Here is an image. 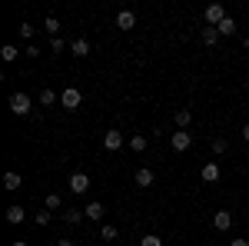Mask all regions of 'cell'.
I'll list each match as a JSON object with an SVG mask.
<instances>
[{
  "label": "cell",
  "instance_id": "8992f818",
  "mask_svg": "<svg viewBox=\"0 0 249 246\" xmlns=\"http://www.w3.org/2000/svg\"><path fill=\"white\" fill-rule=\"evenodd\" d=\"M213 227L223 229V233L232 229V213H230V209H216V213H213Z\"/></svg>",
  "mask_w": 249,
  "mask_h": 246
},
{
  "label": "cell",
  "instance_id": "ac0fdd59",
  "mask_svg": "<svg viewBox=\"0 0 249 246\" xmlns=\"http://www.w3.org/2000/svg\"><path fill=\"white\" fill-rule=\"evenodd\" d=\"M216 30H219V37H232V34H236V20L226 17L223 23H219V27H216Z\"/></svg>",
  "mask_w": 249,
  "mask_h": 246
},
{
  "label": "cell",
  "instance_id": "5bb4252c",
  "mask_svg": "<svg viewBox=\"0 0 249 246\" xmlns=\"http://www.w3.org/2000/svg\"><path fill=\"white\" fill-rule=\"evenodd\" d=\"M153 170L150 167H143V170H136V187H153Z\"/></svg>",
  "mask_w": 249,
  "mask_h": 246
},
{
  "label": "cell",
  "instance_id": "ffe728a7",
  "mask_svg": "<svg viewBox=\"0 0 249 246\" xmlns=\"http://www.w3.org/2000/svg\"><path fill=\"white\" fill-rule=\"evenodd\" d=\"M63 220L70 223V227H77V223H83L87 216H83V209H70V213H63Z\"/></svg>",
  "mask_w": 249,
  "mask_h": 246
},
{
  "label": "cell",
  "instance_id": "484cf974",
  "mask_svg": "<svg viewBox=\"0 0 249 246\" xmlns=\"http://www.w3.org/2000/svg\"><path fill=\"white\" fill-rule=\"evenodd\" d=\"M100 240H116V227H110V223H107V227L100 229Z\"/></svg>",
  "mask_w": 249,
  "mask_h": 246
},
{
  "label": "cell",
  "instance_id": "e0dca14e",
  "mask_svg": "<svg viewBox=\"0 0 249 246\" xmlns=\"http://www.w3.org/2000/svg\"><path fill=\"white\" fill-rule=\"evenodd\" d=\"M203 43H206V47H216V43H219V30H216V27H203Z\"/></svg>",
  "mask_w": 249,
  "mask_h": 246
},
{
  "label": "cell",
  "instance_id": "9c48e42d",
  "mask_svg": "<svg viewBox=\"0 0 249 246\" xmlns=\"http://www.w3.org/2000/svg\"><path fill=\"white\" fill-rule=\"evenodd\" d=\"M199 176H203V183H216L219 180V163H203Z\"/></svg>",
  "mask_w": 249,
  "mask_h": 246
},
{
  "label": "cell",
  "instance_id": "8fae6325",
  "mask_svg": "<svg viewBox=\"0 0 249 246\" xmlns=\"http://www.w3.org/2000/svg\"><path fill=\"white\" fill-rule=\"evenodd\" d=\"M23 220H27V209H23V207H17V203H14V207H7V223H14V227H17V223H23Z\"/></svg>",
  "mask_w": 249,
  "mask_h": 246
},
{
  "label": "cell",
  "instance_id": "4fadbf2b",
  "mask_svg": "<svg viewBox=\"0 0 249 246\" xmlns=\"http://www.w3.org/2000/svg\"><path fill=\"white\" fill-rule=\"evenodd\" d=\"M103 213H107V209H103V203H90V207L83 209V216H87V220H93V223H100V220H103Z\"/></svg>",
  "mask_w": 249,
  "mask_h": 246
},
{
  "label": "cell",
  "instance_id": "6da1fadb",
  "mask_svg": "<svg viewBox=\"0 0 249 246\" xmlns=\"http://www.w3.org/2000/svg\"><path fill=\"white\" fill-rule=\"evenodd\" d=\"M30 110H34V100H30L27 94H14V96H10V114H17V116H27Z\"/></svg>",
  "mask_w": 249,
  "mask_h": 246
},
{
  "label": "cell",
  "instance_id": "3957f363",
  "mask_svg": "<svg viewBox=\"0 0 249 246\" xmlns=\"http://www.w3.org/2000/svg\"><path fill=\"white\" fill-rule=\"evenodd\" d=\"M203 17H206V27H219V23L230 17V14H226V7H223V3H210Z\"/></svg>",
  "mask_w": 249,
  "mask_h": 246
},
{
  "label": "cell",
  "instance_id": "d6986e66",
  "mask_svg": "<svg viewBox=\"0 0 249 246\" xmlns=\"http://www.w3.org/2000/svg\"><path fill=\"white\" fill-rule=\"evenodd\" d=\"M57 100H60V94H53L50 87H43V90H40V103H43V107H53Z\"/></svg>",
  "mask_w": 249,
  "mask_h": 246
},
{
  "label": "cell",
  "instance_id": "e575fe53",
  "mask_svg": "<svg viewBox=\"0 0 249 246\" xmlns=\"http://www.w3.org/2000/svg\"><path fill=\"white\" fill-rule=\"evenodd\" d=\"M243 47H246V50H249V37H246V40H243Z\"/></svg>",
  "mask_w": 249,
  "mask_h": 246
},
{
  "label": "cell",
  "instance_id": "9a60e30c",
  "mask_svg": "<svg viewBox=\"0 0 249 246\" xmlns=\"http://www.w3.org/2000/svg\"><path fill=\"white\" fill-rule=\"evenodd\" d=\"M146 147H150V136H143V133L130 136V150H133V153H143Z\"/></svg>",
  "mask_w": 249,
  "mask_h": 246
},
{
  "label": "cell",
  "instance_id": "d6a6232c",
  "mask_svg": "<svg viewBox=\"0 0 249 246\" xmlns=\"http://www.w3.org/2000/svg\"><path fill=\"white\" fill-rule=\"evenodd\" d=\"M243 140H246V143H249V123H246V127H243Z\"/></svg>",
  "mask_w": 249,
  "mask_h": 246
},
{
  "label": "cell",
  "instance_id": "d590c367",
  "mask_svg": "<svg viewBox=\"0 0 249 246\" xmlns=\"http://www.w3.org/2000/svg\"><path fill=\"white\" fill-rule=\"evenodd\" d=\"M87 246H90V243H87Z\"/></svg>",
  "mask_w": 249,
  "mask_h": 246
},
{
  "label": "cell",
  "instance_id": "44dd1931",
  "mask_svg": "<svg viewBox=\"0 0 249 246\" xmlns=\"http://www.w3.org/2000/svg\"><path fill=\"white\" fill-rule=\"evenodd\" d=\"M0 57L7 60V63H14V60L20 57V50H17V47H14V43H7V47H3V50H0Z\"/></svg>",
  "mask_w": 249,
  "mask_h": 246
},
{
  "label": "cell",
  "instance_id": "f1b7e54d",
  "mask_svg": "<svg viewBox=\"0 0 249 246\" xmlns=\"http://www.w3.org/2000/svg\"><path fill=\"white\" fill-rule=\"evenodd\" d=\"M63 47H67V43H63V40H60V37H53V40H50V50H53V54H60Z\"/></svg>",
  "mask_w": 249,
  "mask_h": 246
},
{
  "label": "cell",
  "instance_id": "83f0119b",
  "mask_svg": "<svg viewBox=\"0 0 249 246\" xmlns=\"http://www.w3.org/2000/svg\"><path fill=\"white\" fill-rule=\"evenodd\" d=\"M50 216H53L50 209H43V213H37V227H47V223H50Z\"/></svg>",
  "mask_w": 249,
  "mask_h": 246
},
{
  "label": "cell",
  "instance_id": "4dcf8cb0",
  "mask_svg": "<svg viewBox=\"0 0 249 246\" xmlns=\"http://www.w3.org/2000/svg\"><path fill=\"white\" fill-rule=\"evenodd\" d=\"M230 246H249V240H232Z\"/></svg>",
  "mask_w": 249,
  "mask_h": 246
},
{
  "label": "cell",
  "instance_id": "2e32d148",
  "mask_svg": "<svg viewBox=\"0 0 249 246\" xmlns=\"http://www.w3.org/2000/svg\"><path fill=\"white\" fill-rule=\"evenodd\" d=\"M173 120H176V130H186V127L193 123V114H190V110H176Z\"/></svg>",
  "mask_w": 249,
  "mask_h": 246
},
{
  "label": "cell",
  "instance_id": "7a4b0ae2",
  "mask_svg": "<svg viewBox=\"0 0 249 246\" xmlns=\"http://www.w3.org/2000/svg\"><path fill=\"white\" fill-rule=\"evenodd\" d=\"M80 103H83V94H80L77 87H67V90H60V107H67V110H77Z\"/></svg>",
  "mask_w": 249,
  "mask_h": 246
},
{
  "label": "cell",
  "instance_id": "30bf717a",
  "mask_svg": "<svg viewBox=\"0 0 249 246\" xmlns=\"http://www.w3.org/2000/svg\"><path fill=\"white\" fill-rule=\"evenodd\" d=\"M23 187V176H20L17 170H7L3 173V189H20Z\"/></svg>",
  "mask_w": 249,
  "mask_h": 246
},
{
  "label": "cell",
  "instance_id": "4316f807",
  "mask_svg": "<svg viewBox=\"0 0 249 246\" xmlns=\"http://www.w3.org/2000/svg\"><path fill=\"white\" fill-rule=\"evenodd\" d=\"M60 203H63L60 193H50V196H47V209H60Z\"/></svg>",
  "mask_w": 249,
  "mask_h": 246
},
{
  "label": "cell",
  "instance_id": "cb8c5ba5",
  "mask_svg": "<svg viewBox=\"0 0 249 246\" xmlns=\"http://www.w3.org/2000/svg\"><path fill=\"white\" fill-rule=\"evenodd\" d=\"M34 34H37V27H34V23H20V37H23V40H30Z\"/></svg>",
  "mask_w": 249,
  "mask_h": 246
},
{
  "label": "cell",
  "instance_id": "277c9868",
  "mask_svg": "<svg viewBox=\"0 0 249 246\" xmlns=\"http://www.w3.org/2000/svg\"><path fill=\"white\" fill-rule=\"evenodd\" d=\"M170 147H173L176 153H186V150L193 147V133H190V130H176V133L170 136Z\"/></svg>",
  "mask_w": 249,
  "mask_h": 246
},
{
  "label": "cell",
  "instance_id": "7c38bea8",
  "mask_svg": "<svg viewBox=\"0 0 249 246\" xmlns=\"http://www.w3.org/2000/svg\"><path fill=\"white\" fill-rule=\"evenodd\" d=\"M70 50H73V57H87V54H90V40H87V37H77L73 43H70Z\"/></svg>",
  "mask_w": 249,
  "mask_h": 246
},
{
  "label": "cell",
  "instance_id": "7402d4cb",
  "mask_svg": "<svg viewBox=\"0 0 249 246\" xmlns=\"http://www.w3.org/2000/svg\"><path fill=\"white\" fill-rule=\"evenodd\" d=\"M43 30H47L50 37H57V34H60V20H57V17H47V23H43Z\"/></svg>",
  "mask_w": 249,
  "mask_h": 246
},
{
  "label": "cell",
  "instance_id": "f546056e",
  "mask_svg": "<svg viewBox=\"0 0 249 246\" xmlns=\"http://www.w3.org/2000/svg\"><path fill=\"white\" fill-rule=\"evenodd\" d=\"M23 54H27V57H40V47H37V43H30V47H27Z\"/></svg>",
  "mask_w": 249,
  "mask_h": 246
},
{
  "label": "cell",
  "instance_id": "836d02e7",
  "mask_svg": "<svg viewBox=\"0 0 249 246\" xmlns=\"http://www.w3.org/2000/svg\"><path fill=\"white\" fill-rule=\"evenodd\" d=\"M10 246H27V243H23V240H17V243H10Z\"/></svg>",
  "mask_w": 249,
  "mask_h": 246
},
{
  "label": "cell",
  "instance_id": "52a82bcc",
  "mask_svg": "<svg viewBox=\"0 0 249 246\" xmlns=\"http://www.w3.org/2000/svg\"><path fill=\"white\" fill-rule=\"evenodd\" d=\"M116 27H120V30H133L136 27V14L133 10H120V14H116Z\"/></svg>",
  "mask_w": 249,
  "mask_h": 246
},
{
  "label": "cell",
  "instance_id": "d4e9b609",
  "mask_svg": "<svg viewBox=\"0 0 249 246\" xmlns=\"http://www.w3.org/2000/svg\"><path fill=\"white\" fill-rule=\"evenodd\" d=\"M140 246H163V240H160L156 233H150V236H143V240H140Z\"/></svg>",
  "mask_w": 249,
  "mask_h": 246
},
{
  "label": "cell",
  "instance_id": "1f68e13d",
  "mask_svg": "<svg viewBox=\"0 0 249 246\" xmlns=\"http://www.w3.org/2000/svg\"><path fill=\"white\" fill-rule=\"evenodd\" d=\"M57 246H73V240H57Z\"/></svg>",
  "mask_w": 249,
  "mask_h": 246
},
{
  "label": "cell",
  "instance_id": "603a6c76",
  "mask_svg": "<svg viewBox=\"0 0 249 246\" xmlns=\"http://www.w3.org/2000/svg\"><path fill=\"white\" fill-rule=\"evenodd\" d=\"M226 150H230V143H226L223 136H216V140H213V153H216V156H223Z\"/></svg>",
  "mask_w": 249,
  "mask_h": 246
},
{
  "label": "cell",
  "instance_id": "5b68a950",
  "mask_svg": "<svg viewBox=\"0 0 249 246\" xmlns=\"http://www.w3.org/2000/svg\"><path fill=\"white\" fill-rule=\"evenodd\" d=\"M87 189H90V176L87 173H70V193L73 196H83Z\"/></svg>",
  "mask_w": 249,
  "mask_h": 246
},
{
  "label": "cell",
  "instance_id": "ba28073f",
  "mask_svg": "<svg viewBox=\"0 0 249 246\" xmlns=\"http://www.w3.org/2000/svg\"><path fill=\"white\" fill-rule=\"evenodd\" d=\"M103 147H107V150H120V147H123V133L120 130H107L103 133Z\"/></svg>",
  "mask_w": 249,
  "mask_h": 246
}]
</instances>
